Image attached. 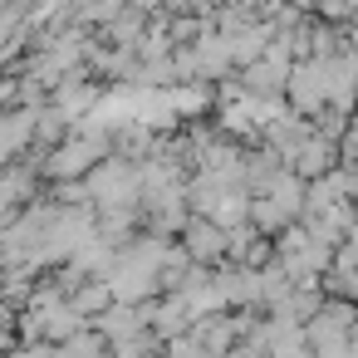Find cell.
I'll return each instance as SVG.
<instances>
[{
	"label": "cell",
	"instance_id": "3",
	"mask_svg": "<svg viewBox=\"0 0 358 358\" xmlns=\"http://www.w3.org/2000/svg\"><path fill=\"white\" fill-rule=\"evenodd\" d=\"M294 162H299L304 177H324V172L338 167V148H334L329 138H304V143L294 148Z\"/></svg>",
	"mask_w": 358,
	"mask_h": 358
},
{
	"label": "cell",
	"instance_id": "2",
	"mask_svg": "<svg viewBox=\"0 0 358 358\" xmlns=\"http://www.w3.org/2000/svg\"><path fill=\"white\" fill-rule=\"evenodd\" d=\"M103 148L99 143H64V148H55L50 152V177H79V172H94V157H99Z\"/></svg>",
	"mask_w": 358,
	"mask_h": 358
},
{
	"label": "cell",
	"instance_id": "1",
	"mask_svg": "<svg viewBox=\"0 0 358 358\" xmlns=\"http://www.w3.org/2000/svg\"><path fill=\"white\" fill-rule=\"evenodd\" d=\"M187 255H192L196 265H216L221 255H231V231L216 226L211 216L192 221V226H187Z\"/></svg>",
	"mask_w": 358,
	"mask_h": 358
}]
</instances>
